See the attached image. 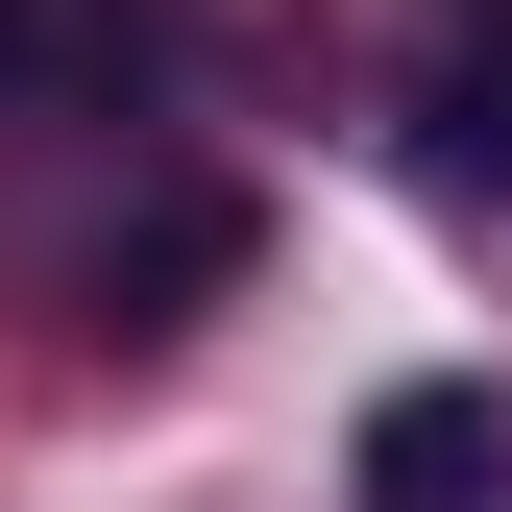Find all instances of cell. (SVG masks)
I'll return each mask as SVG.
<instances>
[{
  "label": "cell",
  "instance_id": "6da1fadb",
  "mask_svg": "<svg viewBox=\"0 0 512 512\" xmlns=\"http://www.w3.org/2000/svg\"><path fill=\"white\" fill-rule=\"evenodd\" d=\"M512 464V439H488V391H391V415H366V512H464Z\"/></svg>",
  "mask_w": 512,
  "mask_h": 512
},
{
  "label": "cell",
  "instance_id": "7a4b0ae2",
  "mask_svg": "<svg viewBox=\"0 0 512 512\" xmlns=\"http://www.w3.org/2000/svg\"><path fill=\"white\" fill-rule=\"evenodd\" d=\"M25 49H49V25H25V0H0V74H25Z\"/></svg>",
  "mask_w": 512,
  "mask_h": 512
}]
</instances>
